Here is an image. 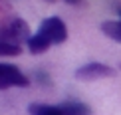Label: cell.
Returning <instances> with one entry per match:
<instances>
[{"label": "cell", "instance_id": "6da1fadb", "mask_svg": "<svg viewBox=\"0 0 121 115\" xmlns=\"http://www.w3.org/2000/svg\"><path fill=\"white\" fill-rule=\"evenodd\" d=\"M30 36V26L24 22L22 18H12L6 26L0 28V40L8 44H14V46H22V44H28Z\"/></svg>", "mask_w": 121, "mask_h": 115}, {"label": "cell", "instance_id": "7a4b0ae2", "mask_svg": "<svg viewBox=\"0 0 121 115\" xmlns=\"http://www.w3.org/2000/svg\"><path fill=\"white\" fill-rule=\"evenodd\" d=\"M40 34L44 38L50 40V44H64L68 40V26L64 24L62 18L58 16H50L40 24Z\"/></svg>", "mask_w": 121, "mask_h": 115}, {"label": "cell", "instance_id": "3957f363", "mask_svg": "<svg viewBox=\"0 0 121 115\" xmlns=\"http://www.w3.org/2000/svg\"><path fill=\"white\" fill-rule=\"evenodd\" d=\"M28 85H30V77L26 73H22L12 64H0V89L28 87Z\"/></svg>", "mask_w": 121, "mask_h": 115}, {"label": "cell", "instance_id": "277c9868", "mask_svg": "<svg viewBox=\"0 0 121 115\" xmlns=\"http://www.w3.org/2000/svg\"><path fill=\"white\" fill-rule=\"evenodd\" d=\"M115 69L105 66L101 62H89L85 66L75 69V77L78 79H83V81H91V79H99V77H107V76H113Z\"/></svg>", "mask_w": 121, "mask_h": 115}, {"label": "cell", "instance_id": "5b68a950", "mask_svg": "<svg viewBox=\"0 0 121 115\" xmlns=\"http://www.w3.org/2000/svg\"><path fill=\"white\" fill-rule=\"evenodd\" d=\"M26 46H28V50H30V54L38 56V54H44V52H48L52 44H50V40H48V38H44L40 32H36L32 38L28 40V44H26Z\"/></svg>", "mask_w": 121, "mask_h": 115}, {"label": "cell", "instance_id": "8992f818", "mask_svg": "<svg viewBox=\"0 0 121 115\" xmlns=\"http://www.w3.org/2000/svg\"><path fill=\"white\" fill-rule=\"evenodd\" d=\"M62 111L64 115H91L89 105H85L82 101H65L62 103Z\"/></svg>", "mask_w": 121, "mask_h": 115}, {"label": "cell", "instance_id": "52a82bcc", "mask_svg": "<svg viewBox=\"0 0 121 115\" xmlns=\"http://www.w3.org/2000/svg\"><path fill=\"white\" fill-rule=\"evenodd\" d=\"M28 111L30 115H64L62 105H46V103H32Z\"/></svg>", "mask_w": 121, "mask_h": 115}, {"label": "cell", "instance_id": "ba28073f", "mask_svg": "<svg viewBox=\"0 0 121 115\" xmlns=\"http://www.w3.org/2000/svg\"><path fill=\"white\" fill-rule=\"evenodd\" d=\"M101 32L107 38H111V40L121 44V20H107V22H103Z\"/></svg>", "mask_w": 121, "mask_h": 115}, {"label": "cell", "instance_id": "9c48e42d", "mask_svg": "<svg viewBox=\"0 0 121 115\" xmlns=\"http://www.w3.org/2000/svg\"><path fill=\"white\" fill-rule=\"evenodd\" d=\"M20 54H22V48L20 46H14V44H8V42L0 40V56L12 58V56H20Z\"/></svg>", "mask_w": 121, "mask_h": 115}, {"label": "cell", "instance_id": "30bf717a", "mask_svg": "<svg viewBox=\"0 0 121 115\" xmlns=\"http://www.w3.org/2000/svg\"><path fill=\"white\" fill-rule=\"evenodd\" d=\"M64 2H68V4H78L79 0H64Z\"/></svg>", "mask_w": 121, "mask_h": 115}, {"label": "cell", "instance_id": "8fae6325", "mask_svg": "<svg viewBox=\"0 0 121 115\" xmlns=\"http://www.w3.org/2000/svg\"><path fill=\"white\" fill-rule=\"evenodd\" d=\"M119 16H121V6H119Z\"/></svg>", "mask_w": 121, "mask_h": 115}, {"label": "cell", "instance_id": "7c38bea8", "mask_svg": "<svg viewBox=\"0 0 121 115\" xmlns=\"http://www.w3.org/2000/svg\"><path fill=\"white\" fill-rule=\"evenodd\" d=\"M48 2H56V0H48Z\"/></svg>", "mask_w": 121, "mask_h": 115}, {"label": "cell", "instance_id": "4fadbf2b", "mask_svg": "<svg viewBox=\"0 0 121 115\" xmlns=\"http://www.w3.org/2000/svg\"><path fill=\"white\" fill-rule=\"evenodd\" d=\"M119 69H121V64H119Z\"/></svg>", "mask_w": 121, "mask_h": 115}]
</instances>
